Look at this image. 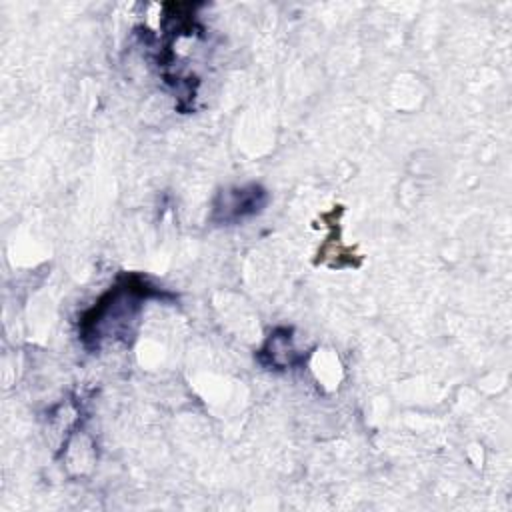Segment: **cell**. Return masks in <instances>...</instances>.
Segmentation results:
<instances>
[{
  "label": "cell",
  "mask_w": 512,
  "mask_h": 512,
  "mask_svg": "<svg viewBox=\"0 0 512 512\" xmlns=\"http://www.w3.org/2000/svg\"><path fill=\"white\" fill-rule=\"evenodd\" d=\"M172 296L140 274H122L118 280L80 316L78 336L88 350H98L104 340L128 342L134 334L144 302Z\"/></svg>",
  "instance_id": "cell-1"
},
{
  "label": "cell",
  "mask_w": 512,
  "mask_h": 512,
  "mask_svg": "<svg viewBox=\"0 0 512 512\" xmlns=\"http://www.w3.org/2000/svg\"><path fill=\"white\" fill-rule=\"evenodd\" d=\"M268 204V192L260 184L232 186L216 194L212 202L210 220L216 224H238L264 210Z\"/></svg>",
  "instance_id": "cell-2"
},
{
  "label": "cell",
  "mask_w": 512,
  "mask_h": 512,
  "mask_svg": "<svg viewBox=\"0 0 512 512\" xmlns=\"http://www.w3.org/2000/svg\"><path fill=\"white\" fill-rule=\"evenodd\" d=\"M292 330L290 328H276L268 340L264 342V346L258 350V360L262 366L270 368V370H286L292 368L296 364H300L304 360V356H300L296 352V348L292 346Z\"/></svg>",
  "instance_id": "cell-3"
}]
</instances>
